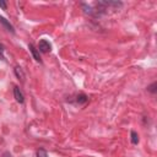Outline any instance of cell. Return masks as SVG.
<instances>
[{"label": "cell", "mask_w": 157, "mask_h": 157, "mask_svg": "<svg viewBox=\"0 0 157 157\" xmlns=\"http://www.w3.org/2000/svg\"><path fill=\"white\" fill-rule=\"evenodd\" d=\"M123 6L121 1H98L94 4L93 10H94V16H102L108 13V10H119Z\"/></svg>", "instance_id": "cell-1"}, {"label": "cell", "mask_w": 157, "mask_h": 157, "mask_svg": "<svg viewBox=\"0 0 157 157\" xmlns=\"http://www.w3.org/2000/svg\"><path fill=\"white\" fill-rule=\"evenodd\" d=\"M38 50L42 52V53H48V52L52 50V45H50V43H49L48 40L42 39V40H39V43H38Z\"/></svg>", "instance_id": "cell-2"}, {"label": "cell", "mask_w": 157, "mask_h": 157, "mask_svg": "<svg viewBox=\"0 0 157 157\" xmlns=\"http://www.w3.org/2000/svg\"><path fill=\"white\" fill-rule=\"evenodd\" d=\"M28 48H29V52H31L33 59H34L36 61H38V63H42V59H40V55H39V50H38L33 44H29Z\"/></svg>", "instance_id": "cell-3"}, {"label": "cell", "mask_w": 157, "mask_h": 157, "mask_svg": "<svg viewBox=\"0 0 157 157\" xmlns=\"http://www.w3.org/2000/svg\"><path fill=\"white\" fill-rule=\"evenodd\" d=\"M13 96H15V99H16L18 103H23V102H25V96H23L22 91H21L17 86L13 87Z\"/></svg>", "instance_id": "cell-4"}, {"label": "cell", "mask_w": 157, "mask_h": 157, "mask_svg": "<svg viewBox=\"0 0 157 157\" xmlns=\"http://www.w3.org/2000/svg\"><path fill=\"white\" fill-rule=\"evenodd\" d=\"M0 23H2V26L9 31V32H11V33H15V28H13V26L7 21V20H5L2 16H0Z\"/></svg>", "instance_id": "cell-5"}, {"label": "cell", "mask_w": 157, "mask_h": 157, "mask_svg": "<svg viewBox=\"0 0 157 157\" xmlns=\"http://www.w3.org/2000/svg\"><path fill=\"white\" fill-rule=\"evenodd\" d=\"M15 75L17 76V78H18V80H21V82H25L26 75H25L23 70H22L20 66H16V67H15Z\"/></svg>", "instance_id": "cell-6"}, {"label": "cell", "mask_w": 157, "mask_h": 157, "mask_svg": "<svg viewBox=\"0 0 157 157\" xmlns=\"http://www.w3.org/2000/svg\"><path fill=\"white\" fill-rule=\"evenodd\" d=\"M87 101H88V97H87L85 93H80V94L76 96V102H77L78 104H85Z\"/></svg>", "instance_id": "cell-7"}, {"label": "cell", "mask_w": 157, "mask_h": 157, "mask_svg": "<svg viewBox=\"0 0 157 157\" xmlns=\"http://www.w3.org/2000/svg\"><path fill=\"white\" fill-rule=\"evenodd\" d=\"M130 135H131V144L136 145L139 142V135H137V132L136 131H131Z\"/></svg>", "instance_id": "cell-8"}, {"label": "cell", "mask_w": 157, "mask_h": 157, "mask_svg": "<svg viewBox=\"0 0 157 157\" xmlns=\"http://www.w3.org/2000/svg\"><path fill=\"white\" fill-rule=\"evenodd\" d=\"M156 87H157V82H152V83H151V85L147 87V91L155 94V93L157 92V88H156Z\"/></svg>", "instance_id": "cell-9"}, {"label": "cell", "mask_w": 157, "mask_h": 157, "mask_svg": "<svg viewBox=\"0 0 157 157\" xmlns=\"http://www.w3.org/2000/svg\"><path fill=\"white\" fill-rule=\"evenodd\" d=\"M37 157H48V153H47V151H45V150L40 148V150H38V151H37Z\"/></svg>", "instance_id": "cell-10"}, {"label": "cell", "mask_w": 157, "mask_h": 157, "mask_svg": "<svg viewBox=\"0 0 157 157\" xmlns=\"http://www.w3.org/2000/svg\"><path fill=\"white\" fill-rule=\"evenodd\" d=\"M4 45L0 44V60H5V56H4Z\"/></svg>", "instance_id": "cell-11"}, {"label": "cell", "mask_w": 157, "mask_h": 157, "mask_svg": "<svg viewBox=\"0 0 157 157\" xmlns=\"http://www.w3.org/2000/svg\"><path fill=\"white\" fill-rule=\"evenodd\" d=\"M0 7H1L2 10H6V7H7L6 2H5V1H1V0H0Z\"/></svg>", "instance_id": "cell-12"}, {"label": "cell", "mask_w": 157, "mask_h": 157, "mask_svg": "<svg viewBox=\"0 0 157 157\" xmlns=\"http://www.w3.org/2000/svg\"><path fill=\"white\" fill-rule=\"evenodd\" d=\"M2 157H12V155H11L9 151H6V152L2 153Z\"/></svg>", "instance_id": "cell-13"}]
</instances>
